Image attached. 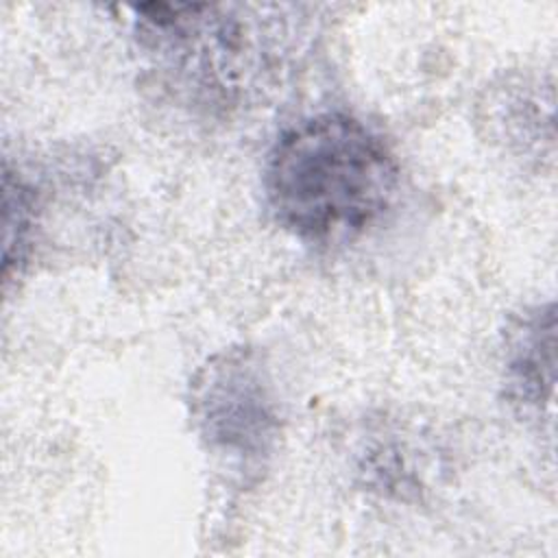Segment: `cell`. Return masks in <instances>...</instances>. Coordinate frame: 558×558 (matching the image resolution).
I'll list each match as a JSON object with an SVG mask.
<instances>
[{"instance_id":"6da1fadb","label":"cell","mask_w":558,"mask_h":558,"mask_svg":"<svg viewBox=\"0 0 558 558\" xmlns=\"http://www.w3.org/2000/svg\"><path fill=\"white\" fill-rule=\"evenodd\" d=\"M397 190L399 166L388 144L344 113H320L288 129L264 168L275 222L305 242L364 233L384 218Z\"/></svg>"},{"instance_id":"7a4b0ae2","label":"cell","mask_w":558,"mask_h":558,"mask_svg":"<svg viewBox=\"0 0 558 558\" xmlns=\"http://www.w3.org/2000/svg\"><path fill=\"white\" fill-rule=\"evenodd\" d=\"M214 4L140 7L142 46L168 87L196 105H233L257 72L251 20Z\"/></svg>"},{"instance_id":"3957f363","label":"cell","mask_w":558,"mask_h":558,"mask_svg":"<svg viewBox=\"0 0 558 558\" xmlns=\"http://www.w3.org/2000/svg\"><path fill=\"white\" fill-rule=\"evenodd\" d=\"M194 414L207 442L225 456L259 458L270 445L272 401L262 373L246 355H225L203 371Z\"/></svg>"},{"instance_id":"277c9868","label":"cell","mask_w":558,"mask_h":558,"mask_svg":"<svg viewBox=\"0 0 558 558\" xmlns=\"http://www.w3.org/2000/svg\"><path fill=\"white\" fill-rule=\"evenodd\" d=\"M506 384L523 408L541 410L554 388V310L530 312L512 331L506 351Z\"/></svg>"},{"instance_id":"5b68a950","label":"cell","mask_w":558,"mask_h":558,"mask_svg":"<svg viewBox=\"0 0 558 558\" xmlns=\"http://www.w3.org/2000/svg\"><path fill=\"white\" fill-rule=\"evenodd\" d=\"M33 203L28 190L22 181L11 179L4 172V272H9L11 264L24 257V248L28 246V235L33 227Z\"/></svg>"}]
</instances>
